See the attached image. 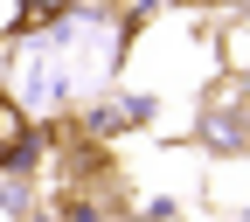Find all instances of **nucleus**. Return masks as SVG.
I'll list each match as a JSON object with an SVG mask.
<instances>
[{"mask_svg": "<svg viewBox=\"0 0 250 222\" xmlns=\"http://www.w3.org/2000/svg\"><path fill=\"white\" fill-rule=\"evenodd\" d=\"M14 153H21V111H14L7 98H0V167L14 160Z\"/></svg>", "mask_w": 250, "mask_h": 222, "instance_id": "1", "label": "nucleus"}, {"mask_svg": "<svg viewBox=\"0 0 250 222\" xmlns=\"http://www.w3.org/2000/svg\"><path fill=\"white\" fill-rule=\"evenodd\" d=\"M21 14H28L21 0H0V35H7V28H21Z\"/></svg>", "mask_w": 250, "mask_h": 222, "instance_id": "2", "label": "nucleus"}, {"mask_svg": "<svg viewBox=\"0 0 250 222\" xmlns=\"http://www.w3.org/2000/svg\"><path fill=\"white\" fill-rule=\"evenodd\" d=\"M35 7H62V0H35Z\"/></svg>", "mask_w": 250, "mask_h": 222, "instance_id": "3", "label": "nucleus"}]
</instances>
